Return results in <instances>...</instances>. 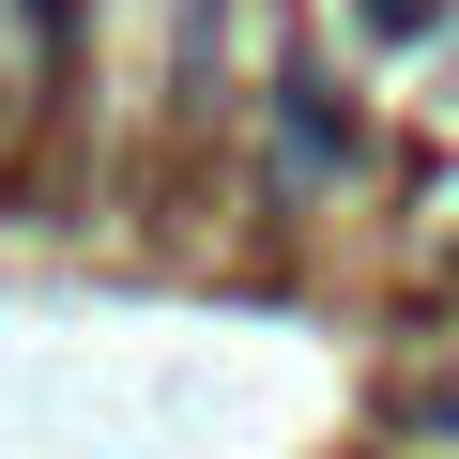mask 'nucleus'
Returning a JSON list of instances; mask_svg holds the SVG:
<instances>
[{
    "mask_svg": "<svg viewBox=\"0 0 459 459\" xmlns=\"http://www.w3.org/2000/svg\"><path fill=\"white\" fill-rule=\"evenodd\" d=\"M413 429H459V368H444V383H413Z\"/></svg>",
    "mask_w": 459,
    "mask_h": 459,
    "instance_id": "f257e3e1",
    "label": "nucleus"
}]
</instances>
